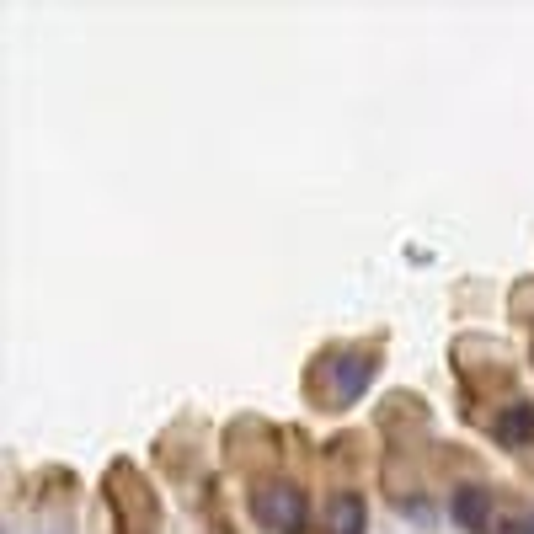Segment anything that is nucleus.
<instances>
[{"mask_svg":"<svg viewBox=\"0 0 534 534\" xmlns=\"http://www.w3.org/2000/svg\"><path fill=\"white\" fill-rule=\"evenodd\" d=\"M251 518L267 534H305L310 502L294 481H262V486H251Z\"/></svg>","mask_w":534,"mask_h":534,"instance_id":"obj_1","label":"nucleus"},{"mask_svg":"<svg viewBox=\"0 0 534 534\" xmlns=\"http://www.w3.org/2000/svg\"><path fill=\"white\" fill-rule=\"evenodd\" d=\"M107 502H113L118 534H155V497L139 486V470L129 460H118L107 476Z\"/></svg>","mask_w":534,"mask_h":534,"instance_id":"obj_2","label":"nucleus"},{"mask_svg":"<svg viewBox=\"0 0 534 534\" xmlns=\"http://www.w3.org/2000/svg\"><path fill=\"white\" fill-rule=\"evenodd\" d=\"M326 369H332V396H337V406H353V401L374 385V374H380V358L364 353V348H353V353H337Z\"/></svg>","mask_w":534,"mask_h":534,"instance_id":"obj_3","label":"nucleus"},{"mask_svg":"<svg viewBox=\"0 0 534 534\" xmlns=\"http://www.w3.org/2000/svg\"><path fill=\"white\" fill-rule=\"evenodd\" d=\"M492 438H497L502 449L534 444V406H529V401H508V406L492 417Z\"/></svg>","mask_w":534,"mask_h":534,"instance_id":"obj_4","label":"nucleus"},{"mask_svg":"<svg viewBox=\"0 0 534 534\" xmlns=\"http://www.w3.org/2000/svg\"><path fill=\"white\" fill-rule=\"evenodd\" d=\"M449 518L465 534H481L486 518H492V492H486V486H460V492L449 497Z\"/></svg>","mask_w":534,"mask_h":534,"instance_id":"obj_5","label":"nucleus"},{"mask_svg":"<svg viewBox=\"0 0 534 534\" xmlns=\"http://www.w3.org/2000/svg\"><path fill=\"white\" fill-rule=\"evenodd\" d=\"M326 524H332V534H364L369 529L364 492H337L332 502H326Z\"/></svg>","mask_w":534,"mask_h":534,"instance_id":"obj_6","label":"nucleus"},{"mask_svg":"<svg viewBox=\"0 0 534 534\" xmlns=\"http://www.w3.org/2000/svg\"><path fill=\"white\" fill-rule=\"evenodd\" d=\"M497 534H534V524H529V518H502Z\"/></svg>","mask_w":534,"mask_h":534,"instance_id":"obj_7","label":"nucleus"}]
</instances>
